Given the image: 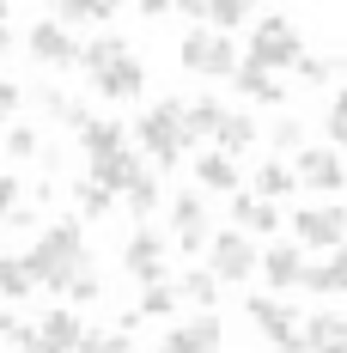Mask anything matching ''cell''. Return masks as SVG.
I'll use <instances>...</instances> for the list:
<instances>
[{"label":"cell","mask_w":347,"mask_h":353,"mask_svg":"<svg viewBox=\"0 0 347 353\" xmlns=\"http://www.w3.org/2000/svg\"><path fill=\"white\" fill-rule=\"evenodd\" d=\"M232 85H238V92L250 98V104H280V98H286V92H280V79H275V73L250 68V61H244V68L232 73Z\"/></svg>","instance_id":"24"},{"label":"cell","mask_w":347,"mask_h":353,"mask_svg":"<svg viewBox=\"0 0 347 353\" xmlns=\"http://www.w3.org/2000/svg\"><path fill=\"white\" fill-rule=\"evenodd\" d=\"M219 335H226V329H219V317H189V323H177V329H165V341H159V347L165 353H219Z\"/></svg>","instance_id":"12"},{"label":"cell","mask_w":347,"mask_h":353,"mask_svg":"<svg viewBox=\"0 0 347 353\" xmlns=\"http://www.w3.org/2000/svg\"><path fill=\"white\" fill-rule=\"evenodd\" d=\"M244 311H250V323H256V335L275 341L280 353H311V347H305V317H299L286 299H256V292H250Z\"/></svg>","instance_id":"5"},{"label":"cell","mask_w":347,"mask_h":353,"mask_svg":"<svg viewBox=\"0 0 347 353\" xmlns=\"http://www.w3.org/2000/svg\"><path fill=\"white\" fill-rule=\"evenodd\" d=\"M25 49H31V61H43V68H73V61H79V43H73L68 25H55V19H37L31 37H25Z\"/></svg>","instance_id":"9"},{"label":"cell","mask_w":347,"mask_h":353,"mask_svg":"<svg viewBox=\"0 0 347 353\" xmlns=\"http://www.w3.org/2000/svg\"><path fill=\"white\" fill-rule=\"evenodd\" d=\"M37 335H43L55 353H79V341H86V323H79V311H49V317L37 323Z\"/></svg>","instance_id":"20"},{"label":"cell","mask_w":347,"mask_h":353,"mask_svg":"<svg viewBox=\"0 0 347 353\" xmlns=\"http://www.w3.org/2000/svg\"><path fill=\"white\" fill-rule=\"evenodd\" d=\"M19 329H25V323L12 317V311H0V347H6V341H19Z\"/></svg>","instance_id":"43"},{"label":"cell","mask_w":347,"mask_h":353,"mask_svg":"<svg viewBox=\"0 0 347 353\" xmlns=\"http://www.w3.org/2000/svg\"><path fill=\"white\" fill-rule=\"evenodd\" d=\"M213 141H219V152H226V159H238V152H250V146H256V122H250L244 110H226V122H219V134H213Z\"/></svg>","instance_id":"25"},{"label":"cell","mask_w":347,"mask_h":353,"mask_svg":"<svg viewBox=\"0 0 347 353\" xmlns=\"http://www.w3.org/2000/svg\"><path fill=\"white\" fill-rule=\"evenodd\" d=\"M73 201H79V225H86V219H104V213L116 208V195H110V189H98L92 176H86V183H73Z\"/></svg>","instance_id":"29"},{"label":"cell","mask_w":347,"mask_h":353,"mask_svg":"<svg viewBox=\"0 0 347 353\" xmlns=\"http://www.w3.org/2000/svg\"><path fill=\"white\" fill-rule=\"evenodd\" d=\"M122 201H128V213H135V219H152V208H159V176L140 171V183L122 195Z\"/></svg>","instance_id":"33"},{"label":"cell","mask_w":347,"mask_h":353,"mask_svg":"<svg viewBox=\"0 0 347 353\" xmlns=\"http://www.w3.org/2000/svg\"><path fill=\"white\" fill-rule=\"evenodd\" d=\"M12 208H19V176L0 171V219H12Z\"/></svg>","instance_id":"40"},{"label":"cell","mask_w":347,"mask_h":353,"mask_svg":"<svg viewBox=\"0 0 347 353\" xmlns=\"http://www.w3.org/2000/svg\"><path fill=\"white\" fill-rule=\"evenodd\" d=\"M140 171H146V165H140V152H135V146H122V152H110V159L92 165V183L110 189V195H128V189L140 183Z\"/></svg>","instance_id":"16"},{"label":"cell","mask_w":347,"mask_h":353,"mask_svg":"<svg viewBox=\"0 0 347 353\" xmlns=\"http://www.w3.org/2000/svg\"><path fill=\"white\" fill-rule=\"evenodd\" d=\"M92 92H98V98H110V104H122V98H140V92H146V68H140V55H122L116 68L92 73Z\"/></svg>","instance_id":"13"},{"label":"cell","mask_w":347,"mask_h":353,"mask_svg":"<svg viewBox=\"0 0 347 353\" xmlns=\"http://www.w3.org/2000/svg\"><path fill=\"white\" fill-rule=\"evenodd\" d=\"M68 299H73V305H92V299H104L98 268H79V274H73V286H68Z\"/></svg>","instance_id":"37"},{"label":"cell","mask_w":347,"mask_h":353,"mask_svg":"<svg viewBox=\"0 0 347 353\" xmlns=\"http://www.w3.org/2000/svg\"><path fill=\"white\" fill-rule=\"evenodd\" d=\"M244 61L262 68V73L299 68V61H305V37L293 31L286 12H268V19H256V31H250V43H244Z\"/></svg>","instance_id":"3"},{"label":"cell","mask_w":347,"mask_h":353,"mask_svg":"<svg viewBox=\"0 0 347 353\" xmlns=\"http://www.w3.org/2000/svg\"><path fill=\"white\" fill-rule=\"evenodd\" d=\"M335 68H341V73H347V55H341V61H335Z\"/></svg>","instance_id":"45"},{"label":"cell","mask_w":347,"mask_h":353,"mask_svg":"<svg viewBox=\"0 0 347 353\" xmlns=\"http://www.w3.org/2000/svg\"><path fill=\"white\" fill-rule=\"evenodd\" d=\"M122 55H135V49H128V37H116V31L92 37V43H79V68H86V73H104V68H116Z\"/></svg>","instance_id":"21"},{"label":"cell","mask_w":347,"mask_h":353,"mask_svg":"<svg viewBox=\"0 0 347 353\" xmlns=\"http://www.w3.org/2000/svg\"><path fill=\"white\" fill-rule=\"evenodd\" d=\"M232 232H244V238H250V232H256V238H275L280 232V213H275V201H262V195H232Z\"/></svg>","instance_id":"15"},{"label":"cell","mask_w":347,"mask_h":353,"mask_svg":"<svg viewBox=\"0 0 347 353\" xmlns=\"http://www.w3.org/2000/svg\"><path fill=\"white\" fill-rule=\"evenodd\" d=\"M12 347H19V353H55L43 335H37V329H19V341H12Z\"/></svg>","instance_id":"42"},{"label":"cell","mask_w":347,"mask_h":353,"mask_svg":"<svg viewBox=\"0 0 347 353\" xmlns=\"http://www.w3.org/2000/svg\"><path fill=\"white\" fill-rule=\"evenodd\" d=\"M219 122H226V110H219V98H195V104H183V134L189 141H213L219 134Z\"/></svg>","instance_id":"22"},{"label":"cell","mask_w":347,"mask_h":353,"mask_svg":"<svg viewBox=\"0 0 347 353\" xmlns=\"http://www.w3.org/2000/svg\"><path fill=\"white\" fill-rule=\"evenodd\" d=\"M299 79H305V85H329V73H335V61H323V55H305V61H299Z\"/></svg>","instance_id":"39"},{"label":"cell","mask_w":347,"mask_h":353,"mask_svg":"<svg viewBox=\"0 0 347 353\" xmlns=\"http://www.w3.org/2000/svg\"><path fill=\"white\" fill-rule=\"evenodd\" d=\"M293 176H299L305 189H347V165H341V152H335V146H305Z\"/></svg>","instance_id":"11"},{"label":"cell","mask_w":347,"mask_h":353,"mask_svg":"<svg viewBox=\"0 0 347 353\" xmlns=\"http://www.w3.org/2000/svg\"><path fill=\"white\" fill-rule=\"evenodd\" d=\"M25 268H31L37 286L68 292L73 274H79V268H92V262H86V225H79V219H55V225L25 250Z\"/></svg>","instance_id":"1"},{"label":"cell","mask_w":347,"mask_h":353,"mask_svg":"<svg viewBox=\"0 0 347 353\" xmlns=\"http://www.w3.org/2000/svg\"><path fill=\"white\" fill-rule=\"evenodd\" d=\"M177 299H189V305H201V311H213V299H219V281H213L208 268H189V274L177 281Z\"/></svg>","instance_id":"28"},{"label":"cell","mask_w":347,"mask_h":353,"mask_svg":"<svg viewBox=\"0 0 347 353\" xmlns=\"http://www.w3.org/2000/svg\"><path fill=\"white\" fill-rule=\"evenodd\" d=\"M135 141L146 146V159H152L159 171H171L177 159L189 152V134H183V98H159V104L135 122Z\"/></svg>","instance_id":"2"},{"label":"cell","mask_w":347,"mask_h":353,"mask_svg":"<svg viewBox=\"0 0 347 353\" xmlns=\"http://www.w3.org/2000/svg\"><path fill=\"white\" fill-rule=\"evenodd\" d=\"M195 183H201L208 195H238V159H226V152H201V159H195Z\"/></svg>","instance_id":"19"},{"label":"cell","mask_w":347,"mask_h":353,"mask_svg":"<svg viewBox=\"0 0 347 353\" xmlns=\"http://www.w3.org/2000/svg\"><path fill=\"white\" fill-rule=\"evenodd\" d=\"M79 353H135V341H128V329H86Z\"/></svg>","instance_id":"34"},{"label":"cell","mask_w":347,"mask_h":353,"mask_svg":"<svg viewBox=\"0 0 347 353\" xmlns=\"http://www.w3.org/2000/svg\"><path fill=\"white\" fill-rule=\"evenodd\" d=\"M25 104V92L12 85V79H0V122H12V110Z\"/></svg>","instance_id":"41"},{"label":"cell","mask_w":347,"mask_h":353,"mask_svg":"<svg viewBox=\"0 0 347 353\" xmlns=\"http://www.w3.org/2000/svg\"><path fill=\"white\" fill-rule=\"evenodd\" d=\"M256 238H244V232H213L208 238V274L219 286H244L250 274H256Z\"/></svg>","instance_id":"6"},{"label":"cell","mask_w":347,"mask_h":353,"mask_svg":"<svg viewBox=\"0 0 347 353\" xmlns=\"http://www.w3.org/2000/svg\"><path fill=\"white\" fill-rule=\"evenodd\" d=\"M37 152H43V134H37L31 122H12V128H6V159H12V165H31Z\"/></svg>","instance_id":"31"},{"label":"cell","mask_w":347,"mask_h":353,"mask_svg":"<svg viewBox=\"0 0 347 353\" xmlns=\"http://www.w3.org/2000/svg\"><path fill=\"white\" fill-rule=\"evenodd\" d=\"M305 347L311 353H347V317L341 311H317V317H305Z\"/></svg>","instance_id":"18"},{"label":"cell","mask_w":347,"mask_h":353,"mask_svg":"<svg viewBox=\"0 0 347 353\" xmlns=\"http://www.w3.org/2000/svg\"><path fill=\"white\" fill-rule=\"evenodd\" d=\"M177 61H183L189 73H201V79H232V73L244 68L238 43H232V37H219V31H208V25H195V31L183 37Z\"/></svg>","instance_id":"4"},{"label":"cell","mask_w":347,"mask_h":353,"mask_svg":"<svg viewBox=\"0 0 347 353\" xmlns=\"http://www.w3.org/2000/svg\"><path fill=\"white\" fill-rule=\"evenodd\" d=\"M116 19V6H104V0H61L55 6V25H110Z\"/></svg>","instance_id":"26"},{"label":"cell","mask_w":347,"mask_h":353,"mask_svg":"<svg viewBox=\"0 0 347 353\" xmlns=\"http://www.w3.org/2000/svg\"><path fill=\"white\" fill-rule=\"evenodd\" d=\"M268 141H275V146H286V152H305V122H299V116H280Z\"/></svg>","instance_id":"38"},{"label":"cell","mask_w":347,"mask_h":353,"mask_svg":"<svg viewBox=\"0 0 347 353\" xmlns=\"http://www.w3.org/2000/svg\"><path fill=\"white\" fill-rule=\"evenodd\" d=\"M305 292H347V244L329 262H311L305 268Z\"/></svg>","instance_id":"23"},{"label":"cell","mask_w":347,"mask_h":353,"mask_svg":"<svg viewBox=\"0 0 347 353\" xmlns=\"http://www.w3.org/2000/svg\"><path fill=\"white\" fill-rule=\"evenodd\" d=\"M171 238L183 250H208V195L201 189H177L171 195Z\"/></svg>","instance_id":"8"},{"label":"cell","mask_w":347,"mask_h":353,"mask_svg":"<svg viewBox=\"0 0 347 353\" xmlns=\"http://www.w3.org/2000/svg\"><path fill=\"white\" fill-rule=\"evenodd\" d=\"M6 49H12V31H6V25H0V55H6Z\"/></svg>","instance_id":"44"},{"label":"cell","mask_w":347,"mask_h":353,"mask_svg":"<svg viewBox=\"0 0 347 353\" xmlns=\"http://www.w3.org/2000/svg\"><path fill=\"white\" fill-rule=\"evenodd\" d=\"M171 305H177V286L171 281H159V286H146V292H140V317H171Z\"/></svg>","instance_id":"35"},{"label":"cell","mask_w":347,"mask_h":353,"mask_svg":"<svg viewBox=\"0 0 347 353\" xmlns=\"http://www.w3.org/2000/svg\"><path fill=\"white\" fill-rule=\"evenodd\" d=\"M0 25H6V6H0Z\"/></svg>","instance_id":"46"},{"label":"cell","mask_w":347,"mask_h":353,"mask_svg":"<svg viewBox=\"0 0 347 353\" xmlns=\"http://www.w3.org/2000/svg\"><path fill=\"white\" fill-rule=\"evenodd\" d=\"M293 232H299V250H335L347 244V208L323 201V208H299L293 213Z\"/></svg>","instance_id":"7"},{"label":"cell","mask_w":347,"mask_h":353,"mask_svg":"<svg viewBox=\"0 0 347 353\" xmlns=\"http://www.w3.org/2000/svg\"><path fill=\"white\" fill-rule=\"evenodd\" d=\"M323 128H329V146H335V152H347V85L329 98V116H323Z\"/></svg>","instance_id":"36"},{"label":"cell","mask_w":347,"mask_h":353,"mask_svg":"<svg viewBox=\"0 0 347 353\" xmlns=\"http://www.w3.org/2000/svg\"><path fill=\"white\" fill-rule=\"evenodd\" d=\"M305 250L299 244H268L262 250V281L268 286H280V292H293V286H305Z\"/></svg>","instance_id":"14"},{"label":"cell","mask_w":347,"mask_h":353,"mask_svg":"<svg viewBox=\"0 0 347 353\" xmlns=\"http://www.w3.org/2000/svg\"><path fill=\"white\" fill-rule=\"evenodd\" d=\"M299 189V176L286 171V165H256V195L262 201H280V195H293Z\"/></svg>","instance_id":"32"},{"label":"cell","mask_w":347,"mask_h":353,"mask_svg":"<svg viewBox=\"0 0 347 353\" xmlns=\"http://www.w3.org/2000/svg\"><path fill=\"white\" fill-rule=\"evenodd\" d=\"M208 31H219V37H232L238 25H250V6H238V0H208V19H201Z\"/></svg>","instance_id":"30"},{"label":"cell","mask_w":347,"mask_h":353,"mask_svg":"<svg viewBox=\"0 0 347 353\" xmlns=\"http://www.w3.org/2000/svg\"><path fill=\"white\" fill-rule=\"evenodd\" d=\"M122 268H128L140 286H159L165 281V238H159L152 225H140L135 238H128V250H122Z\"/></svg>","instance_id":"10"},{"label":"cell","mask_w":347,"mask_h":353,"mask_svg":"<svg viewBox=\"0 0 347 353\" xmlns=\"http://www.w3.org/2000/svg\"><path fill=\"white\" fill-rule=\"evenodd\" d=\"M128 146V128L122 122H110V116H92L86 128H79V152H86V165H98L110 152H122Z\"/></svg>","instance_id":"17"},{"label":"cell","mask_w":347,"mask_h":353,"mask_svg":"<svg viewBox=\"0 0 347 353\" xmlns=\"http://www.w3.org/2000/svg\"><path fill=\"white\" fill-rule=\"evenodd\" d=\"M37 281H31V268H25V256H0V299H31Z\"/></svg>","instance_id":"27"}]
</instances>
